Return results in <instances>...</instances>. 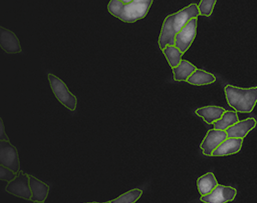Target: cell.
I'll use <instances>...</instances> for the list:
<instances>
[{
    "label": "cell",
    "mask_w": 257,
    "mask_h": 203,
    "mask_svg": "<svg viewBox=\"0 0 257 203\" xmlns=\"http://www.w3.org/2000/svg\"><path fill=\"white\" fill-rule=\"evenodd\" d=\"M199 16L198 5L192 4L165 18L158 39V45L161 50L168 45L175 46L176 35L189 21L193 18H198Z\"/></svg>",
    "instance_id": "1"
},
{
    "label": "cell",
    "mask_w": 257,
    "mask_h": 203,
    "mask_svg": "<svg viewBox=\"0 0 257 203\" xmlns=\"http://www.w3.org/2000/svg\"><path fill=\"white\" fill-rule=\"evenodd\" d=\"M154 3L152 0H133L125 4L122 0H111L107 5L110 14L120 21L127 23H134L144 19L148 14Z\"/></svg>",
    "instance_id": "2"
},
{
    "label": "cell",
    "mask_w": 257,
    "mask_h": 203,
    "mask_svg": "<svg viewBox=\"0 0 257 203\" xmlns=\"http://www.w3.org/2000/svg\"><path fill=\"white\" fill-rule=\"evenodd\" d=\"M224 92L226 101L236 112L251 113L257 103V87L242 88L227 85Z\"/></svg>",
    "instance_id": "3"
},
{
    "label": "cell",
    "mask_w": 257,
    "mask_h": 203,
    "mask_svg": "<svg viewBox=\"0 0 257 203\" xmlns=\"http://www.w3.org/2000/svg\"><path fill=\"white\" fill-rule=\"evenodd\" d=\"M48 79L53 94L59 102L71 112H74L78 102L76 96L72 93L62 79L53 74L48 73Z\"/></svg>",
    "instance_id": "4"
},
{
    "label": "cell",
    "mask_w": 257,
    "mask_h": 203,
    "mask_svg": "<svg viewBox=\"0 0 257 203\" xmlns=\"http://www.w3.org/2000/svg\"><path fill=\"white\" fill-rule=\"evenodd\" d=\"M0 164L17 174L21 164L16 147L10 141H0Z\"/></svg>",
    "instance_id": "5"
},
{
    "label": "cell",
    "mask_w": 257,
    "mask_h": 203,
    "mask_svg": "<svg viewBox=\"0 0 257 203\" xmlns=\"http://www.w3.org/2000/svg\"><path fill=\"white\" fill-rule=\"evenodd\" d=\"M198 27V18H193L189 21L175 36V46L185 54L194 42Z\"/></svg>",
    "instance_id": "6"
},
{
    "label": "cell",
    "mask_w": 257,
    "mask_h": 203,
    "mask_svg": "<svg viewBox=\"0 0 257 203\" xmlns=\"http://www.w3.org/2000/svg\"><path fill=\"white\" fill-rule=\"evenodd\" d=\"M6 191L21 198L31 199L32 193L30 188L29 176L21 170L15 179L8 183Z\"/></svg>",
    "instance_id": "7"
},
{
    "label": "cell",
    "mask_w": 257,
    "mask_h": 203,
    "mask_svg": "<svg viewBox=\"0 0 257 203\" xmlns=\"http://www.w3.org/2000/svg\"><path fill=\"white\" fill-rule=\"evenodd\" d=\"M236 194L235 188L218 184L210 194L201 196L200 200L205 203H226L233 200Z\"/></svg>",
    "instance_id": "8"
},
{
    "label": "cell",
    "mask_w": 257,
    "mask_h": 203,
    "mask_svg": "<svg viewBox=\"0 0 257 203\" xmlns=\"http://www.w3.org/2000/svg\"><path fill=\"white\" fill-rule=\"evenodd\" d=\"M226 138H228V135L225 131L214 128L208 131L200 145L203 154L207 156H212L213 152Z\"/></svg>",
    "instance_id": "9"
},
{
    "label": "cell",
    "mask_w": 257,
    "mask_h": 203,
    "mask_svg": "<svg viewBox=\"0 0 257 203\" xmlns=\"http://www.w3.org/2000/svg\"><path fill=\"white\" fill-rule=\"evenodd\" d=\"M0 46L6 53L16 54L22 52L21 42L12 31L0 27Z\"/></svg>",
    "instance_id": "10"
},
{
    "label": "cell",
    "mask_w": 257,
    "mask_h": 203,
    "mask_svg": "<svg viewBox=\"0 0 257 203\" xmlns=\"http://www.w3.org/2000/svg\"><path fill=\"white\" fill-rule=\"evenodd\" d=\"M256 121L253 118H249L238 121L233 126L225 131L228 138L243 139L249 132L253 130L256 126Z\"/></svg>",
    "instance_id": "11"
},
{
    "label": "cell",
    "mask_w": 257,
    "mask_h": 203,
    "mask_svg": "<svg viewBox=\"0 0 257 203\" xmlns=\"http://www.w3.org/2000/svg\"><path fill=\"white\" fill-rule=\"evenodd\" d=\"M243 139L235 138H226L213 152L212 156L222 157L235 154L239 152L242 146Z\"/></svg>",
    "instance_id": "12"
},
{
    "label": "cell",
    "mask_w": 257,
    "mask_h": 203,
    "mask_svg": "<svg viewBox=\"0 0 257 203\" xmlns=\"http://www.w3.org/2000/svg\"><path fill=\"white\" fill-rule=\"evenodd\" d=\"M29 176L30 188L32 193L30 200L34 202H44L47 198L50 186L34 176L31 175Z\"/></svg>",
    "instance_id": "13"
},
{
    "label": "cell",
    "mask_w": 257,
    "mask_h": 203,
    "mask_svg": "<svg viewBox=\"0 0 257 203\" xmlns=\"http://www.w3.org/2000/svg\"><path fill=\"white\" fill-rule=\"evenodd\" d=\"M225 111L223 107L210 106L197 109L195 110V114L203 119L207 124L211 125L221 119Z\"/></svg>",
    "instance_id": "14"
},
{
    "label": "cell",
    "mask_w": 257,
    "mask_h": 203,
    "mask_svg": "<svg viewBox=\"0 0 257 203\" xmlns=\"http://www.w3.org/2000/svg\"><path fill=\"white\" fill-rule=\"evenodd\" d=\"M197 67L186 60L182 59L179 66L172 69L176 82H187Z\"/></svg>",
    "instance_id": "15"
},
{
    "label": "cell",
    "mask_w": 257,
    "mask_h": 203,
    "mask_svg": "<svg viewBox=\"0 0 257 203\" xmlns=\"http://www.w3.org/2000/svg\"><path fill=\"white\" fill-rule=\"evenodd\" d=\"M218 184L215 175L211 172L202 175L197 180L198 189L202 196L210 194Z\"/></svg>",
    "instance_id": "16"
},
{
    "label": "cell",
    "mask_w": 257,
    "mask_h": 203,
    "mask_svg": "<svg viewBox=\"0 0 257 203\" xmlns=\"http://www.w3.org/2000/svg\"><path fill=\"white\" fill-rule=\"evenodd\" d=\"M216 81V78L210 72L203 70H196L189 77L187 82L195 86H203L213 84Z\"/></svg>",
    "instance_id": "17"
},
{
    "label": "cell",
    "mask_w": 257,
    "mask_h": 203,
    "mask_svg": "<svg viewBox=\"0 0 257 203\" xmlns=\"http://www.w3.org/2000/svg\"><path fill=\"white\" fill-rule=\"evenodd\" d=\"M239 120L237 113L234 111H225L221 118L214 122L213 128L216 130L226 131L236 124Z\"/></svg>",
    "instance_id": "18"
},
{
    "label": "cell",
    "mask_w": 257,
    "mask_h": 203,
    "mask_svg": "<svg viewBox=\"0 0 257 203\" xmlns=\"http://www.w3.org/2000/svg\"><path fill=\"white\" fill-rule=\"evenodd\" d=\"M162 51L172 69L180 65L183 55L184 54L175 46L168 45Z\"/></svg>",
    "instance_id": "19"
},
{
    "label": "cell",
    "mask_w": 257,
    "mask_h": 203,
    "mask_svg": "<svg viewBox=\"0 0 257 203\" xmlns=\"http://www.w3.org/2000/svg\"><path fill=\"white\" fill-rule=\"evenodd\" d=\"M143 191L139 188L133 189L110 201L111 203H135L143 195Z\"/></svg>",
    "instance_id": "20"
},
{
    "label": "cell",
    "mask_w": 257,
    "mask_h": 203,
    "mask_svg": "<svg viewBox=\"0 0 257 203\" xmlns=\"http://www.w3.org/2000/svg\"><path fill=\"white\" fill-rule=\"evenodd\" d=\"M216 3V0H201L198 5L200 15L206 17L211 16Z\"/></svg>",
    "instance_id": "21"
},
{
    "label": "cell",
    "mask_w": 257,
    "mask_h": 203,
    "mask_svg": "<svg viewBox=\"0 0 257 203\" xmlns=\"http://www.w3.org/2000/svg\"><path fill=\"white\" fill-rule=\"evenodd\" d=\"M17 174L11 169L0 165V179L2 181L8 182L13 181L17 177Z\"/></svg>",
    "instance_id": "22"
},
{
    "label": "cell",
    "mask_w": 257,
    "mask_h": 203,
    "mask_svg": "<svg viewBox=\"0 0 257 203\" xmlns=\"http://www.w3.org/2000/svg\"><path fill=\"white\" fill-rule=\"evenodd\" d=\"M0 120H1L0 121V141H10L8 135L6 133L4 122L2 118Z\"/></svg>",
    "instance_id": "23"
},
{
    "label": "cell",
    "mask_w": 257,
    "mask_h": 203,
    "mask_svg": "<svg viewBox=\"0 0 257 203\" xmlns=\"http://www.w3.org/2000/svg\"><path fill=\"white\" fill-rule=\"evenodd\" d=\"M96 203H111V202L109 201H106V202H96Z\"/></svg>",
    "instance_id": "24"
},
{
    "label": "cell",
    "mask_w": 257,
    "mask_h": 203,
    "mask_svg": "<svg viewBox=\"0 0 257 203\" xmlns=\"http://www.w3.org/2000/svg\"><path fill=\"white\" fill-rule=\"evenodd\" d=\"M85 203H96V202H85Z\"/></svg>",
    "instance_id": "25"
},
{
    "label": "cell",
    "mask_w": 257,
    "mask_h": 203,
    "mask_svg": "<svg viewBox=\"0 0 257 203\" xmlns=\"http://www.w3.org/2000/svg\"><path fill=\"white\" fill-rule=\"evenodd\" d=\"M34 203H44V202H34Z\"/></svg>",
    "instance_id": "26"
}]
</instances>
